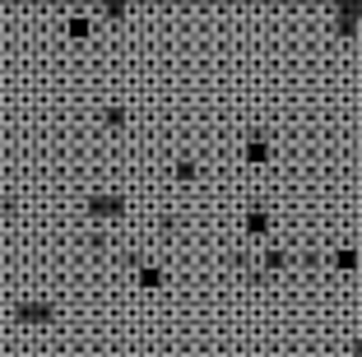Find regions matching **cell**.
<instances>
[{"label": "cell", "instance_id": "1", "mask_svg": "<svg viewBox=\"0 0 362 357\" xmlns=\"http://www.w3.org/2000/svg\"><path fill=\"white\" fill-rule=\"evenodd\" d=\"M88 209H93V213H117L121 200H117V195H93V200H88Z\"/></svg>", "mask_w": 362, "mask_h": 357}]
</instances>
